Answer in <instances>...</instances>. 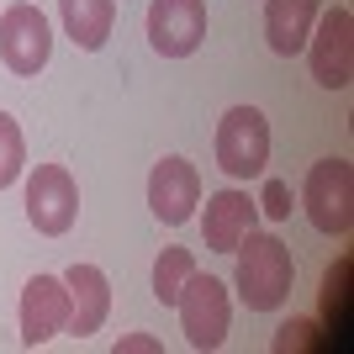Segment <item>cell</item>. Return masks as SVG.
Returning <instances> with one entry per match:
<instances>
[{
	"mask_svg": "<svg viewBox=\"0 0 354 354\" xmlns=\"http://www.w3.org/2000/svg\"><path fill=\"white\" fill-rule=\"evenodd\" d=\"M238 270H233V286L243 296V307L249 312H275L291 296V281H296V259L275 233H243L238 243Z\"/></svg>",
	"mask_w": 354,
	"mask_h": 354,
	"instance_id": "1",
	"label": "cell"
},
{
	"mask_svg": "<svg viewBox=\"0 0 354 354\" xmlns=\"http://www.w3.org/2000/svg\"><path fill=\"white\" fill-rule=\"evenodd\" d=\"M270 164V122L259 106H227L217 122V169L227 180H254Z\"/></svg>",
	"mask_w": 354,
	"mask_h": 354,
	"instance_id": "2",
	"label": "cell"
},
{
	"mask_svg": "<svg viewBox=\"0 0 354 354\" xmlns=\"http://www.w3.org/2000/svg\"><path fill=\"white\" fill-rule=\"evenodd\" d=\"M301 207L307 222L328 238H344L354 227V169L349 159H317L301 185Z\"/></svg>",
	"mask_w": 354,
	"mask_h": 354,
	"instance_id": "3",
	"label": "cell"
},
{
	"mask_svg": "<svg viewBox=\"0 0 354 354\" xmlns=\"http://www.w3.org/2000/svg\"><path fill=\"white\" fill-rule=\"evenodd\" d=\"M180 328H185V344L191 349H222L227 328H233V296L217 275H201L196 270L185 291H180Z\"/></svg>",
	"mask_w": 354,
	"mask_h": 354,
	"instance_id": "4",
	"label": "cell"
},
{
	"mask_svg": "<svg viewBox=\"0 0 354 354\" xmlns=\"http://www.w3.org/2000/svg\"><path fill=\"white\" fill-rule=\"evenodd\" d=\"M307 64L323 90H349V74H354V11L349 6L317 11L312 37H307Z\"/></svg>",
	"mask_w": 354,
	"mask_h": 354,
	"instance_id": "5",
	"label": "cell"
},
{
	"mask_svg": "<svg viewBox=\"0 0 354 354\" xmlns=\"http://www.w3.org/2000/svg\"><path fill=\"white\" fill-rule=\"evenodd\" d=\"M48 53H53L48 16L37 11V6H27V0L6 6V11H0V64L27 80V74H37L48 64Z\"/></svg>",
	"mask_w": 354,
	"mask_h": 354,
	"instance_id": "6",
	"label": "cell"
},
{
	"mask_svg": "<svg viewBox=\"0 0 354 354\" xmlns=\"http://www.w3.org/2000/svg\"><path fill=\"white\" fill-rule=\"evenodd\" d=\"M27 217L37 233L64 238L80 217V191H74V175L64 164H37L27 175Z\"/></svg>",
	"mask_w": 354,
	"mask_h": 354,
	"instance_id": "7",
	"label": "cell"
},
{
	"mask_svg": "<svg viewBox=\"0 0 354 354\" xmlns=\"http://www.w3.org/2000/svg\"><path fill=\"white\" fill-rule=\"evenodd\" d=\"M207 37V0H153L148 6V43L164 59H191Z\"/></svg>",
	"mask_w": 354,
	"mask_h": 354,
	"instance_id": "8",
	"label": "cell"
},
{
	"mask_svg": "<svg viewBox=\"0 0 354 354\" xmlns=\"http://www.w3.org/2000/svg\"><path fill=\"white\" fill-rule=\"evenodd\" d=\"M148 207L164 227H180V222H191V212L201 207V169L191 159H169L153 164V175H148Z\"/></svg>",
	"mask_w": 354,
	"mask_h": 354,
	"instance_id": "9",
	"label": "cell"
},
{
	"mask_svg": "<svg viewBox=\"0 0 354 354\" xmlns=\"http://www.w3.org/2000/svg\"><path fill=\"white\" fill-rule=\"evenodd\" d=\"M69 328V286L64 275H32L27 291H21V344L37 349V344L59 339Z\"/></svg>",
	"mask_w": 354,
	"mask_h": 354,
	"instance_id": "10",
	"label": "cell"
},
{
	"mask_svg": "<svg viewBox=\"0 0 354 354\" xmlns=\"http://www.w3.org/2000/svg\"><path fill=\"white\" fill-rule=\"evenodd\" d=\"M64 286H69V328L74 339H90L101 333L106 312H111V281H106L101 265H69L64 270Z\"/></svg>",
	"mask_w": 354,
	"mask_h": 354,
	"instance_id": "11",
	"label": "cell"
},
{
	"mask_svg": "<svg viewBox=\"0 0 354 354\" xmlns=\"http://www.w3.org/2000/svg\"><path fill=\"white\" fill-rule=\"evenodd\" d=\"M254 217H259V207H254L238 185L207 196V212H201V238H207V249L212 254H233L238 243H243V233L254 227Z\"/></svg>",
	"mask_w": 354,
	"mask_h": 354,
	"instance_id": "12",
	"label": "cell"
},
{
	"mask_svg": "<svg viewBox=\"0 0 354 354\" xmlns=\"http://www.w3.org/2000/svg\"><path fill=\"white\" fill-rule=\"evenodd\" d=\"M323 11V0H265V43L270 53L296 59L312 37V21Z\"/></svg>",
	"mask_w": 354,
	"mask_h": 354,
	"instance_id": "13",
	"label": "cell"
},
{
	"mask_svg": "<svg viewBox=\"0 0 354 354\" xmlns=\"http://www.w3.org/2000/svg\"><path fill=\"white\" fill-rule=\"evenodd\" d=\"M59 16L74 48L101 53L106 37H111V21H117V0H59Z\"/></svg>",
	"mask_w": 354,
	"mask_h": 354,
	"instance_id": "14",
	"label": "cell"
},
{
	"mask_svg": "<svg viewBox=\"0 0 354 354\" xmlns=\"http://www.w3.org/2000/svg\"><path fill=\"white\" fill-rule=\"evenodd\" d=\"M191 275H196V254H191V249H180V243H169V249L153 259V296H159L164 307H175Z\"/></svg>",
	"mask_w": 354,
	"mask_h": 354,
	"instance_id": "15",
	"label": "cell"
},
{
	"mask_svg": "<svg viewBox=\"0 0 354 354\" xmlns=\"http://www.w3.org/2000/svg\"><path fill=\"white\" fill-rule=\"evenodd\" d=\"M27 169V143H21V127H16L11 111H0V191L16 185Z\"/></svg>",
	"mask_w": 354,
	"mask_h": 354,
	"instance_id": "16",
	"label": "cell"
},
{
	"mask_svg": "<svg viewBox=\"0 0 354 354\" xmlns=\"http://www.w3.org/2000/svg\"><path fill=\"white\" fill-rule=\"evenodd\" d=\"M254 207L265 212L270 222H286V217H291V185H286V180H265V191H259Z\"/></svg>",
	"mask_w": 354,
	"mask_h": 354,
	"instance_id": "17",
	"label": "cell"
},
{
	"mask_svg": "<svg viewBox=\"0 0 354 354\" xmlns=\"http://www.w3.org/2000/svg\"><path fill=\"white\" fill-rule=\"evenodd\" d=\"M312 333H317V323H307V317H301V323H286V328H281V339H275V349H281V354L307 349V344H317Z\"/></svg>",
	"mask_w": 354,
	"mask_h": 354,
	"instance_id": "18",
	"label": "cell"
},
{
	"mask_svg": "<svg viewBox=\"0 0 354 354\" xmlns=\"http://www.w3.org/2000/svg\"><path fill=\"white\" fill-rule=\"evenodd\" d=\"M159 349V339H148V333H127V339H117V354H153Z\"/></svg>",
	"mask_w": 354,
	"mask_h": 354,
	"instance_id": "19",
	"label": "cell"
}]
</instances>
